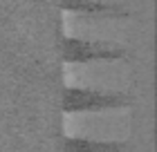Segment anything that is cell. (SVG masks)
Returning <instances> with one entry per match:
<instances>
[{
	"label": "cell",
	"mask_w": 157,
	"mask_h": 152,
	"mask_svg": "<svg viewBox=\"0 0 157 152\" xmlns=\"http://www.w3.org/2000/svg\"><path fill=\"white\" fill-rule=\"evenodd\" d=\"M61 61L67 65H90V63H112L128 56L124 45L110 40H92L76 38V36H61L59 38Z\"/></svg>",
	"instance_id": "2"
},
{
	"label": "cell",
	"mask_w": 157,
	"mask_h": 152,
	"mask_svg": "<svg viewBox=\"0 0 157 152\" xmlns=\"http://www.w3.org/2000/svg\"><path fill=\"white\" fill-rule=\"evenodd\" d=\"M132 105L128 92L92 90V87H63L61 110L63 114H90V112H115Z\"/></svg>",
	"instance_id": "1"
},
{
	"label": "cell",
	"mask_w": 157,
	"mask_h": 152,
	"mask_svg": "<svg viewBox=\"0 0 157 152\" xmlns=\"http://www.w3.org/2000/svg\"><path fill=\"white\" fill-rule=\"evenodd\" d=\"M59 7L67 13L78 16H92V18H130L132 11L126 2L119 0H59Z\"/></svg>",
	"instance_id": "3"
},
{
	"label": "cell",
	"mask_w": 157,
	"mask_h": 152,
	"mask_svg": "<svg viewBox=\"0 0 157 152\" xmlns=\"http://www.w3.org/2000/svg\"><path fill=\"white\" fill-rule=\"evenodd\" d=\"M61 152H130L126 141H103L88 136H65L61 143Z\"/></svg>",
	"instance_id": "4"
}]
</instances>
